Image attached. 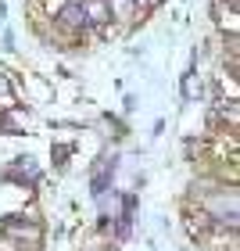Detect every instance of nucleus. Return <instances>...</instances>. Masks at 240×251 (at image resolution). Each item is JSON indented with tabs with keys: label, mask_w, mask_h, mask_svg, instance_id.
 <instances>
[{
	"label": "nucleus",
	"mask_w": 240,
	"mask_h": 251,
	"mask_svg": "<svg viewBox=\"0 0 240 251\" xmlns=\"http://www.w3.org/2000/svg\"><path fill=\"white\" fill-rule=\"evenodd\" d=\"M61 22H65V25H83V22H86L83 4H68V7L61 11Z\"/></svg>",
	"instance_id": "nucleus-1"
},
{
	"label": "nucleus",
	"mask_w": 240,
	"mask_h": 251,
	"mask_svg": "<svg viewBox=\"0 0 240 251\" xmlns=\"http://www.w3.org/2000/svg\"><path fill=\"white\" fill-rule=\"evenodd\" d=\"M111 173H115V158H111V162L104 158V165H100V173H97V179H94V194H97V198L104 194V187H108V176H111Z\"/></svg>",
	"instance_id": "nucleus-2"
},
{
	"label": "nucleus",
	"mask_w": 240,
	"mask_h": 251,
	"mask_svg": "<svg viewBox=\"0 0 240 251\" xmlns=\"http://www.w3.org/2000/svg\"><path fill=\"white\" fill-rule=\"evenodd\" d=\"M83 11L90 15V22H94V25H100V22H108V15H111V11H108L104 4H86Z\"/></svg>",
	"instance_id": "nucleus-3"
}]
</instances>
